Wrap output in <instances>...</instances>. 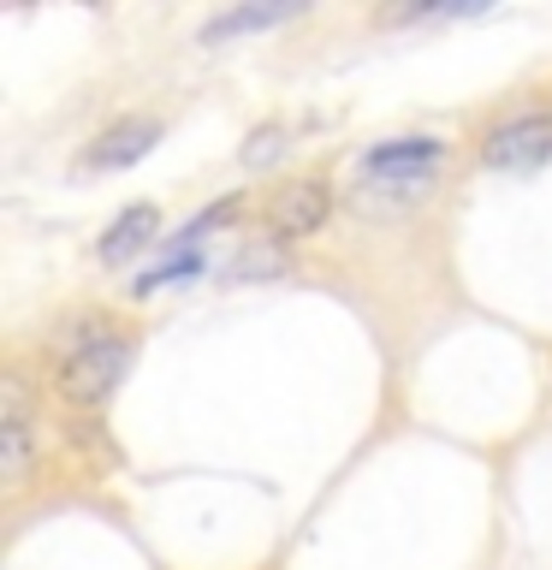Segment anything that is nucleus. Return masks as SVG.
<instances>
[{
  "instance_id": "1",
  "label": "nucleus",
  "mask_w": 552,
  "mask_h": 570,
  "mask_svg": "<svg viewBox=\"0 0 552 570\" xmlns=\"http://www.w3.org/2000/svg\"><path fill=\"white\" fill-rule=\"evenodd\" d=\"M125 363H131L125 338H83V345L60 363V399H66V404H78V410L101 404L107 392L119 386Z\"/></svg>"
},
{
  "instance_id": "2",
  "label": "nucleus",
  "mask_w": 552,
  "mask_h": 570,
  "mask_svg": "<svg viewBox=\"0 0 552 570\" xmlns=\"http://www.w3.org/2000/svg\"><path fill=\"white\" fill-rule=\"evenodd\" d=\"M552 160V114H523V119H505L493 125L487 142H481V167L493 173H529Z\"/></svg>"
},
{
  "instance_id": "3",
  "label": "nucleus",
  "mask_w": 552,
  "mask_h": 570,
  "mask_svg": "<svg viewBox=\"0 0 552 570\" xmlns=\"http://www.w3.org/2000/svg\"><path fill=\"white\" fill-rule=\"evenodd\" d=\"M327 214H333V190L321 185V178H292V185L267 203V220H274V238L279 244L321 232V226H327Z\"/></svg>"
},
{
  "instance_id": "4",
  "label": "nucleus",
  "mask_w": 552,
  "mask_h": 570,
  "mask_svg": "<svg viewBox=\"0 0 552 570\" xmlns=\"http://www.w3.org/2000/svg\"><path fill=\"white\" fill-rule=\"evenodd\" d=\"M30 452H36L30 399H24V381H18V374H7V386H0V475H7V481H24V475H30Z\"/></svg>"
},
{
  "instance_id": "5",
  "label": "nucleus",
  "mask_w": 552,
  "mask_h": 570,
  "mask_svg": "<svg viewBox=\"0 0 552 570\" xmlns=\"http://www.w3.org/2000/svg\"><path fill=\"white\" fill-rule=\"evenodd\" d=\"M160 142V119H119L83 149V173H119V167H137Z\"/></svg>"
},
{
  "instance_id": "6",
  "label": "nucleus",
  "mask_w": 552,
  "mask_h": 570,
  "mask_svg": "<svg viewBox=\"0 0 552 570\" xmlns=\"http://www.w3.org/2000/svg\"><path fill=\"white\" fill-rule=\"evenodd\" d=\"M427 196H434V173H368L351 203L363 214H404V208H422Z\"/></svg>"
},
{
  "instance_id": "7",
  "label": "nucleus",
  "mask_w": 552,
  "mask_h": 570,
  "mask_svg": "<svg viewBox=\"0 0 552 570\" xmlns=\"http://www.w3.org/2000/svg\"><path fill=\"white\" fill-rule=\"evenodd\" d=\"M155 232H160V208H155V203H131L114 226L101 232V249H96V256H101L107 267H119V262L142 256V249L155 244Z\"/></svg>"
},
{
  "instance_id": "8",
  "label": "nucleus",
  "mask_w": 552,
  "mask_h": 570,
  "mask_svg": "<svg viewBox=\"0 0 552 570\" xmlns=\"http://www.w3.org/2000/svg\"><path fill=\"white\" fill-rule=\"evenodd\" d=\"M445 160L440 137H386L363 155V173H434Z\"/></svg>"
},
{
  "instance_id": "9",
  "label": "nucleus",
  "mask_w": 552,
  "mask_h": 570,
  "mask_svg": "<svg viewBox=\"0 0 552 570\" xmlns=\"http://www.w3.org/2000/svg\"><path fill=\"white\" fill-rule=\"evenodd\" d=\"M303 7H285V0H274V7H231V12H220L214 24L203 30V42L208 48H220V42H231V36H256V30H274V24H285V18H297Z\"/></svg>"
},
{
  "instance_id": "10",
  "label": "nucleus",
  "mask_w": 552,
  "mask_h": 570,
  "mask_svg": "<svg viewBox=\"0 0 552 570\" xmlns=\"http://www.w3.org/2000/svg\"><path fill=\"white\" fill-rule=\"evenodd\" d=\"M203 256H167L160 267H149V274H137L131 285V297H155V292H167V285H190V279H203Z\"/></svg>"
},
{
  "instance_id": "11",
  "label": "nucleus",
  "mask_w": 552,
  "mask_h": 570,
  "mask_svg": "<svg viewBox=\"0 0 552 570\" xmlns=\"http://www.w3.org/2000/svg\"><path fill=\"white\" fill-rule=\"evenodd\" d=\"M274 274H285V244L279 238H256L238 262H231V279L238 285L244 279H274Z\"/></svg>"
},
{
  "instance_id": "12",
  "label": "nucleus",
  "mask_w": 552,
  "mask_h": 570,
  "mask_svg": "<svg viewBox=\"0 0 552 570\" xmlns=\"http://www.w3.org/2000/svg\"><path fill=\"white\" fill-rule=\"evenodd\" d=\"M285 142H292V137H285V125H262V131L244 142V167H249V173L274 167V160L285 155Z\"/></svg>"
}]
</instances>
